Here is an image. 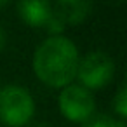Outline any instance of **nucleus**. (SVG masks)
I'll list each match as a JSON object with an SVG mask.
<instances>
[{"label":"nucleus","instance_id":"nucleus-4","mask_svg":"<svg viewBox=\"0 0 127 127\" xmlns=\"http://www.w3.org/2000/svg\"><path fill=\"white\" fill-rule=\"evenodd\" d=\"M58 106L61 115L75 124H85L96 113V99L92 92L75 82L59 91Z\"/></svg>","mask_w":127,"mask_h":127},{"label":"nucleus","instance_id":"nucleus-5","mask_svg":"<svg viewBox=\"0 0 127 127\" xmlns=\"http://www.w3.org/2000/svg\"><path fill=\"white\" fill-rule=\"evenodd\" d=\"M52 11L66 26H73L84 23L89 18V14L92 12V4L85 0H59L52 4Z\"/></svg>","mask_w":127,"mask_h":127},{"label":"nucleus","instance_id":"nucleus-1","mask_svg":"<svg viewBox=\"0 0 127 127\" xmlns=\"http://www.w3.org/2000/svg\"><path fill=\"white\" fill-rule=\"evenodd\" d=\"M78 59V47L68 37H47L33 52V71L47 87L63 89L75 82Z\"/></svg>","mask_w":127,"mask_h":127},{"label":"nucleus","instance_id":"nucleus-12","mask_svg":"<svg viewBox=\"0 0 127 127\" xmlns=\"http://www.w3.org/2000/svg\"><path fill=\"white\" fill-rule=\"evenodd\" d=\"M7 5V2H0V9H2V7H5Z\"/></svg>","mask_w":127,"mask_h":127},{"label":"nucleus","instance_id":"nucleus-11","mask_svg":"<svg viewBox=\"0 0 127 127\" xmlns=\"http://www.w3.org/2000/svg\"><path fill=\"white\" fill-rule=\"evenodd\" d=\"M30 127H49V124H44V122H38V124H32Z\"/></svg>","mask_w":127,"mask_h":127},{"label":"nucleus","instance_id":"nucleus-2","mask_svg":"<svg viewBox=\"0 0 127 127\" xmlns=\"http://www.w3.org/2000/svg\"><path fill=\"white\" fill-rule=\"evenodd\" d=\"M35 99L32 92L19 84L0 87V122L7 127L30 125L35 117Z\"/></svg>","mask_w":127,"mask_h":127},{"label":"nucleus","instance_id":"nucleus-3","mask_svg":"<svg viewBox=\"0 0 127 127\" xmlns=\"http://www.w3.org/2000/svg\"><path fill=\"white\" fill-rule=\"evenodd\" d=\"M115 75V63L111 56L104 51H91L80 56L75 80L87 91H97L106 87Z\"/></svg>","mask_w":127,"mask_h":127},{"label":"nucleus","instance_id":"nucleus-10","mask_svg":"<svg viewBox=\"0 0 127 127\" xmlns=\"http://www.w3.org/2000/svg\"><path fill=\"white\" fill-rule=\"evenodd\" d=\"M5 42H7V35H5V30L2 28V25H0V51L5 47Z\"/></svg>","mask_w":127,"mask_h":127},{"label":"nucleus","instance_id":"nucleus-6","mask_svg":"<svg viewBox=\"0 0 127 127\" xmlns=\"http://www.w3.org/2000/svg\"><path fill=\"white\" fill-rule=\"evenodd\" d=\"M16 9L23 23L33 28L45 26L47 19L52 14V4L47 0H23L16 5Z\"/></svg>","mask_w":127,"mask_h":127},{"label":"nucleus","instance_id":"nucleus-9","mask_svg":"<svg viewBox=\"0 0 127 127\" xmlns=\"http://www.w3.org/2000/svg\"><path fill=\"white\" fill-rule=\"evenodd\" d=\"M45 30H47V33H49V37H59V35H63V32H64V28H66V25L54 14V11H52V14H51V18L47 19V23H45V26H44Z\"/></svg>","mask_w":127,"mask_h":127},{"label":"nucleus","instance_id":"nucleus-8","mask_svg":"<svg viewBox=\"0 0 127 127\" xmlns=\"http://www.w3.org/2000/svg\"><path fill=\"white\" fill-rule=\"evenodd\" d=\"M113 110L117 113V118L125 120V117H127V89H125V85H120V89L117 91V94L113 97Z\"/></svg>","mask_w":127,"mask_h":127},{"label":"nucleus","instance_id":"nucleus-7","mask_svg":"<svg viewBox=\"0 0 127 127\" xmlns=\"http://www.w3.org/2000/svg\"><path fill=\"white\" fill-rule=\"evenodd\" d=\"M84 127H127L125 125V120H120L113 115H108V113H94L85 124Z\"/></svg>","mask_w":127,"mask_h":127}]
</instances>
